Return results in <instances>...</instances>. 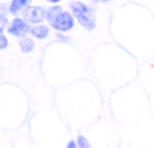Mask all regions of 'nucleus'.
Segmentation results:
<instances>
[{
	"label": "nucleus",
	"mask_w": 154,
	"mask_h": 148,
	"mask_svg": "<svg viewBox=\"0 0 154 148\" xmlns=\"http://www.w3.org/2000/svg\"><path fill=\"white\" fill-rule=\"evenodd\" d=\"M101 2H104V3H107V2H112V0H101Z\"/></svg>",
	"instance_id": "dca6fc26"
},
{
	"label": "nucleus",
	"mask_w": 154,
	"mask_h": 148,
	"mask_svg": "<svg viewBox=\"0 0 154 148\" xmlns=\"http://www.w3.org/2000/svg\"><path fill=\"white\" fill-rule=\"evenodd\" d=\"M8 47H9V39L5 33H2L0 35V50H6Z\"/></svg>",
	"instance_id": "9b49d317"
},
{
	"label": "nucleus",
	"mask_w": 154,
	"mask_h": 148,
	"mask_svg": "<svg viewBox=\"0 0 154 148\" xmlns=\"http://www.w3.org/2000/svg\"><path fill=\"white\" fill-rule=\"evenodd\" d=\"M30 5H32V0H11V3L8 5V9L11 15L18 17V14H23Z\"/></svg>",
	"instance_id": "39448f33"
},
{
	"label": "nucleus",
	"mask_w": 154,
	"mask_h": 148,
	"mask_svg": "<svg viewBox=\"0 0 154 148\" xmlns=\"http://www.w3.org/2000/svg\"><path fill=\"white\" fill-rule=\"evenodd\" d=\"M8 14H9V9L6 5H0V26L2 27H8L9 26V20H8Z\"/></svg>",
	"instance_id": "1a4fd4ad"
},
{
	"label": "nucleus",
	"mask_w": 154,
	"mask_h": 148,
	"mask_svg": "<svg viewBox=\"0 0 154 148\" xmlns=\"http://www.w3.org/2000/svg\"><path fill=\"white\" fill-rule=\"evenodd\" d=\"M65 148H79V146H77V142H75V140H69Z\"/></svg>",
	"instance_id": "ddd939ff"
},
{
	"label": "nucleus",
	"mask_w": 154,
	"mask_h": 148,
	"mask_svg": "<svg viewBox=\"0 0 154 148\" xmlns=\"http://www.w3.org/2000/svg\"><path fill=\"white\" fill-rule=\"evenodd\" d=\"M57 41H60V42H69V38L68 36H65V35H62V33H57Z\"/></svg>",
	"instance_id": "f8f14e48"
},
{
	"label": "nucleus",
	"mask_w": 154,
	"mask_h": 148,
	"mask_svg": "<svg viewBox=\"0 0 154 148\" xmlns=\"http://www.w3.org/2000/svg\"><path fill=\"white\" fill-rule=\"evenodd\" d=\"M63 12V8L62 6H59V5H53V6H50V8H47V14H45V21H48V24L54 20V18H57L60 14Z\"/></svg>",
	"instance_id": "6e6552de"
},
{
	"label": "nucleus",
	"mask_w": 154,
	"mask_h": 148,
	"mask_svg": "<svg viewBox=\"0 0 154 148\" xmlns=\"http://www.w3.org/2000/svg\"><path fill=\"white\" fill-rule=\"evenodd\" d=\"M92 2H101V0H92Z\"/></svg>",
	"instance_id": "f3484780"
},
{
	"label": "nucleus",
	"mask_w": 154,
	"mask_h": 148,
	"mask_svg": "<svg viewBox=\"0 0 154 148\" xmlns=\"http://www.w3.org/2000/svg\"><path fill=\"white\" fill-rule=\"evenodd\" d=\"M18 45H20V50H21L23 53H32V51L35 50V41H33V38H30V36L21 38L20 42H18Z\"/></svg>",
	"instance_id": "0eeeda50"
},
{
	"label": "nucleus",
	"mask_w": 154,
	"mask_h": 148,
	"mask_svg": "<svg viewBox=\"0 0 154 148\" xmlns=\"http://www.w3.org/2000/svg\"><path fill=\"white\" fill-rule=\"evenodd\" d=\"M69 9H71V14L75 18V21L79 23L82 27H85L86 30H94L95 29V26H97L95 11L89 5L74 0V2L69 3Z\"/></svg>",
	"instance_id": "f257e3e1"
},
{
	"label": "nucleus",
	"mask_w": 154,
	"mask_h": 148,
	"mask_svg": "<svg viewBox=\"0 0 154 148\" xmlns=\"http://www.w3.org/2000/svg\"><path fill=\"white\" fill-rule=\"evenodd\" d=\"M45 14H47V9L45 8H42V6H29L24 12H23V18L29 23V24H32V26H35V24H42V21H45Z\"/></svg>",
	"instance_id": "20e7f679"
},
{
	"label": "nucleus",
	"mask_w": 154,
	"mask_h": 148,
	"mask_svg": "<svg viewBox=\"0 0 154 148\" xmlns=\"http://www.w3.org/2000/svg\"><path fill=\"white\" fill-rule=\"evenodd\" d=\"M45 2H48V3H51V5H57L60 0H45Z\"/></svg>",
	"instance_id": "4468645a"
},
{
	"label": "nucleus",
	"mask_w": 154,
	"mask_h": 148,
	"mask_svg": "<svg viewBox=\"0 0 154 148\" xmlns=\"http://www.w3.org/2000/svg\"><path fill=\"white\" fill-rule=\"evenodd\" d=\"M30 35H32V38H35V39H45V38L50 35V27L45 26L44 23H42V24H35V26H32V29H30Z\"/></svg>",
	"instance_id": "423d86ee"
},
{
	"label": "nucleus",
	"mask_w": 154,
	"mask_h": 148,
	"mask_svg": "<svg viewBox=\"0 0 154 148\" xmlns=\"http://www.w3.org/2000/svg\"><path fill=\"white\" fill-rule=\"evenodd\" d=\"M3 32H5V27H2V26H0V35H2Z\"/></svg>",
	"instance_id": "2eb2a0df"
},
{
	"label": "nucleus",
	"mask_w": 154,
	"mask_h": 148,
	"mask_svg": "<svg viewBox=\"0 0 154 148\" xmlns=\"http://www.w3.org/2000/svg\"><path fill=\"white\" fill-rule=\"evenodd\" d=\"M6 29H8V33L11 36H15V38L21 39V38L30 35L32 24H29L23 17H15V18L11 20V23H9V26Z\"/></svg>",
	"instance_id": "f03ea898"
},
{
	"label": "nucleus",
	"mask_w": 154,
	"mask_h": 148,
	"mask_svg": "<svg viewBox=\"0 0 154 148\" xmlns=\"http://www.w3.org/2000/svg\"><path fill=\"white\" fill-rule=\"evenodd\" d=\"M77 146H79V148H92L91 146V142L86 139V136H83V134H79V136H77Z\"/></svg>",
	"instance_id": "9d476101"
},
{
	"label": "nucleus",
	"mask_w": 154,
	"mask_h": 148,
	"mask_svg": "<svg viewBox=\"0 0 154 148\" xmlns=\"http://www.w3.org/2000/svg\"><path fill=\"white\" fill-rule=\"evenodd\" d=\"M75 26V18L72 17L71 12L68 11H63L57 18H54L51 23H50V27H53L54 30H57V33H65V32H69L72 30Z\"/></svg>",
	"instance_id": "7ed1b4c3"
}]
</instances>
